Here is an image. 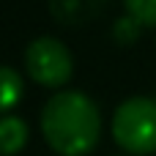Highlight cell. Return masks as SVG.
<instances>
[{"mask_svg": "<svg viewBox=\"0 0 156 156\" xmlns=\"http://www.w3.org/2000/svg\"><path fill=\"white\" fill-rule=\"evenodd\" d=\"M41 134L58 156H88L101 140V112L80 90H58L41 110Z\"/></svg>", "mask_w": 156, "mask_h": 156, "instance_id": "6da1fadb", "label": "cell"}, {"mask_svg": "<svg viewBox=\"0 0 156 156\" xmlns=\"http://www.w3.org/2000/svg\"><path fill=\"white\" fill-rule=\"evenodd\" d=\"M25 93L22 77L11 66H0V115H8Z\"/></svg>", "mask_w": 156, "mask_h": 156, "instance_id": "5b68a950", "label": "cell"}, {"mask_svg": "<svg viewBox=\"0 0 156 156\" xmlns=\"http://www.w3.org/2000/svg\"><path fill=\"white\" fill-rule=\"evenodd\" d=\"M27 145V123L16 115L0 118V156H14Z\"/></svg>", "mask_w": 156, "mask_h": 156, "instance_id": "277c9868", "label": "cell"}, {"mask_svg": "<svg viewBox=\"0 0 156 156\" xmlns=\"http://www.w3.org/2000/svg\"><path fill=\"white\" fill-rule=\"evenodd\" d=\"M112 140L129 156L156 154V101L132 96L118 104L112 115Z\"/></svg>", "mask_w": 156, "mask_h": 156, "instance_id": "7a4b0ae2", "label": "cell"}, {"mask_svg": "<svg viewBox=\"0 0 156 156\" xmlns=\"http://www.w3.org/2000/svg\"><path fill=\"white\" fill-rule=\"evenodd\" d=\"M25 69L33 82L44 88H63L74 74V60L63 41L52 36H38L25 49Z\"/></svg>", "mask_w": 156, "mask_h": 156, "instance_id": "3957f363", "label": "cell"}, {"mask_svg": "<svg viewBox=\"0 0 156 156\" xmlns=\"http://www.w3.org/2000/svg\"><path fill=\"white\" fill-rule=\"evenodd\" d=\"M123 5L132 19H137L140 25L156 27V0H123Z\"/></svg>", "mask_w": 156, "mask_h": 156, "instance_id": "8992f818", "label": "cell"}]
</instances>
